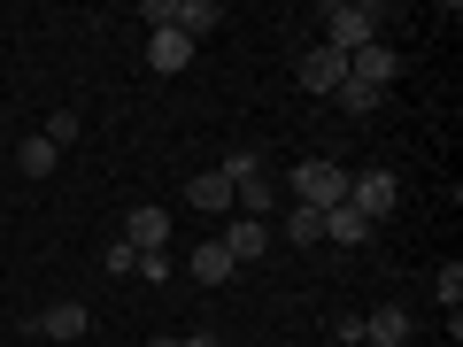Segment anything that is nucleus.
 <instances>
[{
  "label": "nucleus",
  "instance_id": "1",
  "mask_svg": "<svg viewBox=\"0 0 463 347\" xmlns=\"http://www.w3.org/2000/svg\"><path fill=\"white\" fill-rule=\"evenodd\" d=\"M379 23H386V8H371V0H332V8H325V47L332 54H355V47L379 39Z\"/></svg>",
  "mask_w": 463,
  "mask_h": 347
},
{
  "label": "nucleus",
  "instance_id": "2",
  "mask_svg": "<svg viewBox=\"0 0 463 347\" xmlns=\"http://www.w3.org/2000/svg\"><path fill=\"white\" fill-rule=\"evenodd\" d=\"M294 193H301V209H340L347 201V170L325 163V155H309V163H294Z\"/></svg>",
  "mask_w": 463,
  "mask_h": 347
},
{
  "label": "nucleus",
  "instance_id": "3",
  "mask_svg": "<svg viewBox=\"0 0 463 347\" xmlns=\"http://www.w3.org/2000/svg\"><path fill=\"white\" fill-rule=\"evenodd\" d=\"M394 201H402L394 170H355V178H347V209H364L371 224H379V216H394Z\"/></svg>",
  "mask_w": 463,
  "mask_h": 347
},
{
  "label": "nucleus",
  "instance_id": "4",
  "mask_svg": "<svg viewBox=\"0 0 463 347\" xmlns=\"http://www.w3.org/2000/svg\"><path fill=\"white\" fill-rule=\"evenodd\" d=\"M294 85H301V93H317V100H325V93H340V85H347V54L309 47V54H301V70H294Z\"/></svg>",
  "mask_w": 463,
  "mask_h": 347
},
{
  "label": "nucleus",
  "instance_id": "5",
  "mask_svg": "<svg viewBox=\"0 0 463 347\" xmlns=\"http://www.w3.org/2000/svg\"><path fill=\"white\" fill-rule=\"evenodd\" d=\"M394 70H402V54L386 47V39H371V47H355V54H347V78H355V85H379V93L394 85Z\"/></svg>",
  "mask_w": 463,
  "mask_h": 347
},
{
  "label": "nucleus",
  "instance_id": "6",
  "mask_svg": "<svg viewBox=\"0 0 463 347\" xmlns=\"http://www.w3.org/2000/svg\"><path fill=\"white\" fill-rule=\"evenodd\" d=\"M216 248H224L232 263L248 270V263H263V248H270V224H255V216H232V224H224V239H216Z\"/></svg>",
  "mask_w": 463,
  "mask_h": 347
},
{
  "label": "nucleus",
  "instance_id": "7",
  "mask_svg": "<svg viewBox=\"0 0 463 347\" xmlns=\"http://www.w3.org/2000/svg\"><path fill=\"white\" fill-rule=\"evenodd\" d=\"M124 248H132V255L170 248V209H132V216H124Z\"/></svg>",
  "mask_w": 463,
  "mask_h": 347
},
{
  "label": "nucleus",
  "instance_id": "8",
  "mask_svg": "<svg viewBox=\"0 0 463 347\" xmlns=\"http://www.w3.org/2000/svg\"><path fill=\"white\" fill-rule=\"evenodd\" d=\"M24 332H32V340H78L85 332V301H54V309H39Z\"/></svg>",
  "mask_w": 463,
  "mask_h": 347
},
{
  "label": "nucleus",
  "instance_id": "9",
  "mask_svg": "<svg viewBox=\"0 0 463 347\" xmlns=\"http://www.w3.org/2000/svg\"><path fill=\"white\" fill-rule=\"evenodd\" d=\"M410 332H417V324H410V309H402V301H386V309L364 316V340H371V347H410Z\"/></svg>",
  "mask_w": 463,
  "mask_h": 347
},
{
  "label": "nucleus",
  "instance_id": "10",
  "mask_svg": "<svg viewBox=\"0 0 463 347\" xmlns=\"http://www.w3.org/2000/svg\"><path fill=\"white\" fill-rule=\"evenodd\" d=\"M185 201H194L201 216H232V178H224V170H194V185H185Z\"/></svg>",
  "mask_w": 463,
  "mask_h": 347
},
{
  "label": "nucleus",
  "instance_id": "11",
  "mask_svg": "<svg viewBox=\"0 0 463 347\" xmlns=\"http://www.w3.org/2000/svg\"><path fill=\"white\" fill-rule=\"evenodd\" d=\"M185 270H194V278H201V286H232V278H240V263H232V255H224V248H216V239H201V248H194V255H185Z\"/></svg>",
  "mask_w": 463,
  "mask_h": 347
},
{
  "label": "nucleus",
  "instance_id": "12",
  "mask_svg": "<svg viewBox=\"0 0 463 347\" xmlns=\"http://www.w3.org/2000/svg\"><path fill=\"white\" fill-rule=\"evenodd\" d=\"M325 239H332V248H364V239H371V216L340 201V209H325Z\"/></svg>",
  "mask_w": 463,
  "mask_h": 347
},
{
  "label": "nucleus",
  "instance_id": "13",
  "mask_svg": "<svg viewBox=\"0 0 463 347\" xmlns=\"http://www.w3.org/2000/svg\"><path fill=\"white\" fill-rule=\"evenodd\" d=\"M216 23H224V0H178V23H170V32H185V39H209Z\"/></svg>",
  "mask_w": 463,
  "mask_h": 347
},
{
  "label": "nucleus",
  "instance_id": "14",
  "mask_svg": "<svg viewBox=\"0 0 463 347\" xmlns=\"http://www.w3.org/2000/svg\"><path fill=\"white\" fill-rule=\"evenodd\" d=\"M147 62L170 78V70H185V62H194V39H185V32H155V39H147Z\"/></svg>",
  "mask_w": 463,
  "mask_h": 347
},
{
  "label": "nucleus",
  "instance_id": "15",
  "mask_svg": "<svg viewBox=\"0 0 463 347\" xmlns=\"http://www.w3.org/2000/svg\"><path fill=\"white\" fill-rule=\"evenodd\" d=\"M286 239H294V248H317V239H325V209H286Z\"/></svg>",
  "mask_w": 463,
  "mask_h": 347
},
{
  "label": "nucleus",
  "instance_id": "16",
  "mask_svg": "<svg viewBox=\"0 0 463 347\" xmlns=\"http://www.w3.org/2000/svg\"><path fill=\"white\" fill-rule=\"evenodd\" d=\"M54 155H62V147H47V139H16V170H24V178H47Z\"/></svg>",
  "mask_w": 463,
  "mask_h": 347
},
{
  "label": "nucleus",
  "instance_id": "17",
  "mask_svg": "<svg viewBox=\"0 0 463 347\" xmlns=\"http://www.w3.org/2000/svg\"><path fill=\"white\" fill-rule=\"evenodd\" d=\"M332 100H340L347 116H371V108H379L386 93H379V85H355V78H347V85H340V93H332Z\"/></svg>",
  "mask_w": 463,
  "mask_h": 347
},
{
  "label": "nucleus",
  "instance_id": "18",
  "mask_svg": "<svg viewBox=\"0 0 463 347\" xmlns=\"http://www.w3.org/2000/svg\"><path fill=\"white\" fill-rule=\"evenodd\" d=\"M432 294H440V309H463V263H440V270H432Z\"/></svg>",
  "mask_w": 463,
  "mask_h": 347
},
{
  "label": "nucleus",
  "instance_id": "19",
  "mask_svg": "<svg viewBox=\"0 0 463 347\" xmlns=\"http://www.w3.org/2000/svg\"><path fill=\"white\" fill-rule=\"evenodd\" d=\"M39 139H47V147H70V139H78V108H54V116H47V132H39Z\"/></svg>",
  "mask_w": 463,
  "mask_h": 347
},
{
  "label": "nucleus",
  "instance_id": "20",
  "mask_svg": "<svg viewBox=\"0 0 463 347\" xmlns=\"http://www.w3.org/2000/svg\"><path fill=\"white\" fill-rule=\"evenodd\" d=\"M216 170H224V178L240 185V178H255V170H263V163H255V147H232V155H224V163H216Z\"/></svg>",
  "mask_w": 463,
  "mask_h": 347
},
{
  "label": "nucleus",
  "instance_id": "21",
  "mask_svg": "<svg viewBox=\"0 0 463 347\" xmlns=\"http://www.w3.org/2000/svg\"><path fill=\"white\" fill-rule=\"evenodd\" d=\"M100 270H109V278H132V270H139V255H132V248H124V239H116V248H109V255H100Z\"/></svg>",
  "mask_w": 463,
  "mask_h": 347
},
{
  "label": "nucleus",
  "instance_id": "22",
  "mask_svg": "<svg viewBox=\"0 0 463 347\" xmlns=\"http://www.w3.org/2000/svg\"><path fill=\"white\" fill-rule=\"evenodd\" d=\"M132 278H178V263H170V248H155V255H139V270Z\"/></svg>",
  "mask_w": 463,
  "mask_h": 347
},
{
  "label": "nucleus",
  "instance_id": "23",
  "mask_svg": "<svg viewBox=\"0 0 463 347\" xmlns=\"http://www.w3.org/2000/svg\"><path fill=\"white\" fill-rule=\"evenodd\" d=\"M178 347H224V340H216V332H185Z\"/></svg>",
  "mask_w": 463,
  "mask_h": 347
},
{
  "label": "nucleus",
  "instance_id": "24",
  "mask_svg": "<svg viewBox=\"0 0 463 347\" xmlns=\"http://www.w3.org/2000/svg\"><path fill=\"white\" fill-rule=\"evenodd\" d=\"M147 347H178V340H147Z\"/></svg>",
  "mask_w": 463,
  "mask_h": 347
}]
</instances>
